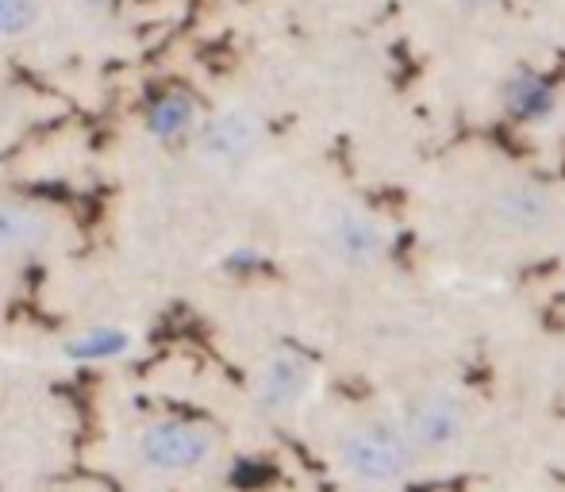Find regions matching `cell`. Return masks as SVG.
<instances>
[{
  "label": "cell",
  "mask_w": 565,
  "mask_h": 492,
  "mask_svg": "<svg viewBox=\"0 0 565 492\" xmlns=\"http://www.w3.org/2000/svg\"><path fill=\"white\" fill-rule=\"evenodd\" d=\"M416 450L408 447L401 424H381L365 419L339 435L335 442V466L339 473L358 489H401L416 470Z\"/></svg>",
  "instance_id": "cell-1"
},
{
  "label": "cell",
  "mask_w": 565,
  "mask_h": 492,
  "mask_svg": "<svg viewBox=\"0 0 565 492\" xmlns=\"http://www.w3.org/2000/svg\"><path fill=\"white\" fill-rule=\"evenodd\" d=\"M401 431L416 458H450L473 435V404L458 388H427L404 408Z\"/></svg>",
  "instance_id": "cell-2"
},
{
  "label": "cell",
  "mask_w": 565,
  "mask_h": 492,
  "mask_svg": "<svg viewBox=\"0 0 565 492\" xmlns=\"http://www.w3.org/2000/svg\"><path fill=\"white\" fill-rule=\"evenodd\" d=\"M220 439L209 424L196 419H150L139 435H135V462L150 473H166V478H185L196 473L216 458Z\"/></svg>",
  "instance_id": "cell-3"
},
{
  "label": "cell",
  "mask_w": 565,
  "mask_h": 492,
  "mask_svg": "<svg viewBox=\"0 0 565 492\" xmlns=\"http://www.w3.org/2000/svg\"><path fill=\"white\" fill-rule=\"evenodd\" d=\"M316 388V362L305 351L281 346L258 366L254 377V408L262 416H292Z\"/></svg>",
  "instance_id": "cell-4"
},
{
  "label": "cell",
  "mask_w": 565,
  "mask_h": 492,
  "mask_svg": "<svg viewBox=\"0 0 565 492\" xmlns=\"http://www.w3.org/2000/svg\"><path fill=\"white\" fill-rule=\"evenodd\" d=\"M262 135H266V124H262L258 113L224 108V113H216L212 120H201V127H196V154H201L204 165H212L220 173L238 170L262 147Z\"/></svg>",
  "instance_id": "cell-5"
},
{
  "label": "cell",
  "mask_w": 565,
  "mask_h": 492,
  "mask_svg": "<svg viewBox=\"0 0 565 492\" xmlns=\"http://www.w3.org/2000/svg\"><path fill=\"white\" fill-rule=\"evenodd\" d=\"M328 243L331 258L347 269H373L388 258L393 250V232L385 227V220L373 216L365 208H342L328 220Z\"/></svg>",
  "instance_id": "cell-6"
},
{
  "label": "cell",
  "mask_w": 565,
  "mask_h": 492,
  "mask_svg": "<svg viewBox=\"0 0 565 492\" xmlns=\"http://www.w3.org/2000/svg\"><path fill=\"white\" fill-rule=\"evenodd\" d=\"M554 212H558L554 193L539 185V181H508L492 196V220L515 235H535L543 227H551Z\"/></svg>",
  "instance_id": "cell-7"
},
{
  "label": "cell",
  "mask_w": 565,
  "mask_h": 492,
  "mask_svg": "<svg viewBox=\"0 0 565 492\" xmlns=\"http://www.w3.org/2000/svg\"><path fill=\"white\" fill-rule=\"evenodd\" d=\"M54 243V220L28 201L0 196V258H28Z\"/></svg>",
  "instance_id": "cell-8"
},
{
  "label": "cell",
  "mask_w": 565,
  "mask_h": 492,
  "mask_svg": "<svg viewBox=\"0 0 565 492\" xmlns=\"http://www.w3.org/2000/svg\"><path fill=\"white\" fill-rule=\"evenodd\" d=\"M131 351H135V331L116 328V323L85 328L62 343V359L77 362V366H108V362H124Z\"/></svg>",
  "instance_id": "cell-9"
},
{
  "label": "cell",
  "mask_w": 565,
  "mask_h": 492,
  "mask_svg": "<svg viewBox=\"0 0 565 492\" xmlns=\"http://www.w3.org/2000/svg\"><path fill=\"white\" fill-rule=\"evenodd\" d=\"M196 127H201V108L189 93H166L147 113V135L154 142H181L196 135Z\"/></svg>",
  "instance_id": "cell-10"
},
{
  "label": "cell",
  "mask_w": 565,
  "mask_h": 492,
  "mask_svg": "<svg viewBox=\"0 0 565 492\" xmlns=\"http://www.w3.org/2000/svg\"><path fill=\"white\" fill-rule=\"evenodd\" d=\"M504 113L520 124H543L554 113V93L543 85V77L535 74H515L504 85Z\"/></svg>",
  "instance_id": "cell-11"
},
{
  "label": "cell",
  "mask_w": 565,
  "mask_h": 492,
  "mask_svg": "<svg viewBox=\"0 0 565 492\" xmlns=\"http://www.w3.org/2000/svg\"><path fill=\"white\" fill-rule=\"evenodd\" d=\"M46 0H0V43L28 39L43 23Z\"/></svg>",
  "instance_id": "cell-12"
},
{
  "label": "cell",
  "mask_w": 565,
  "mask_h": 492,
  "mask_svg": "<svg viewBox=\"0 0 565 492\" xmlns=\"http://www.w3.org/2000/svg\"><path fill=\"white\" fill-rule=\"evenodd\" d=\"M454 12H489V8H497L500 0H447Z\"/></svg>",
  "instance_id": "cell-13"
}]
</instances>
